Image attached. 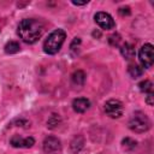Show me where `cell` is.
<instances>
[{
    "label": "cell",
    "mask_w": 154,
    "mask_h": 154,
    "mask_svg": "<svg viewBox=\"0 0 154 154\" xmlns=\"http://www.w3.org/2000/svg\"><path fill=\"white\" fill-rule=\"evenodd\" d=\"M45 32L43 24L35 18H25L19 22L17 34L25 43H35Z\"/></svg>",
    "instance_id": "6da1fadb"
},
{
    "label": "cell",
    "mask_w": 154,
    "mask_h": 154,
    "mask_svg": "<svg viewBox=\"0 0 154 154\" xmlns=\"http://www.w3.org/2000/svg\"><path fill=\"white\" fill-rule=\"evenodd\" d=\"M65 38H66V32L63 29H55L54 31H52L43 43L45 53L51 54V55L58 53L60 51Z\"/></svg>",
    "instance_id": "7a4b0ae2"
},
{
    "label": "cell",
    "mask_w": 154,
    "mask_h": 154,
    "mask_svg": "<svg viewBox=\"0 0 154 154\" xmlns=\"http://www.w3.org/2000/svg\"><path fill=\"white\" fill-rule=\"evenodd\" d=\"M129 128L135 132H144L150 128V120L143 112L137 111L131 116Z\"/></svg>",
    "instance_id": "3957f363"
},
{
    "label": "cell",
    "mask_w": 154,
    "mask_h": 154,
    "mask_svg": "<svg viewBox=\"0 0 154 154\" xmlns=\"http://www.w3.org/2000/svg\"><path fill=\"white\" fill-rule=\"evenodd\" d=\"M138 59L143 67L146 69L152 67L154 63V52H153V46L150 43H146L141 47L138 52Z\"/></svg>",
    "instance_id": "277c9868"
},
{
    "label": "cell",
    "mask_w": 154,
    "mask_h": 154,
    "mask_svg": "<svg viewBox=\"0 0 154 154\" xmlns=\"http://www.w3.org/2000/svg\"><path fill=\"white\" fill-rule=\"evenodd\" d=\"M105 112L108 117L111 118H119L123 116L124 112V106L119 100H108L105 103Z\"/></svg>",
    "instance_id": "5b68a950"
},
{
    "label": "cell",
    "mask_w": 154,
    "mask_h": 154,
    "mask_svg": "<svg viewBox=\"0 0 154 154\" xmlns=\"http://www.w3.org/2000/svg\"><path fill=\"white\" fill-rule=\"evenodd\" d=\"M43 150L46 154H58L61 150V142L54 136H48L43 141Z\"/></svg>",
    "instance_id": "8992f818"
},
{
    "label": "cell",
    "mask_w": 154,
    "mask_h": 154,
    "mask_svg": "<svg viewBox=\"0 0 154 154\" xmlns=\"http://www.w3.org/2000/svg\"><path fill=\"white\" fill-rule=\"evenodd\" d=\"M94 19H95L96 24L100 28H102V29L109 30V29H113L116 26V23H114L112 16L108 14V13H106V12H97L94 16Z\"/></svg>",
    "instance_id": "52a82bcc"
},
{
    "label": "cell",
    "mask_w": 154,
    "mask_h": 154,
    "mask_svg": "<svg viewBox=\"0 0 154 154\" xmlns=\"http://www.w3.org/2000/svg\"><path fill=\"white\" fill-rule=\"evenodd\" d=\"M10 143L14 148H29L35 143V140L32 137H20L19 135H14L12 136Z\"/></svg>",
    "instance_id": "ba28073f"
},
{
    "label": "cell",
    "mask_w": 154,
    "mask_h": 154,
    "mask_svg": "<svg viewBox=\"0 0 154 154\" xmlns=\"http://www.w3.org/2000/svg\"><path fill=\"white\" fill-rule=\"evenodd\" d=\"M90 107V101L85 97H78L72 101V108L77 113H84Z\"/></svg>",
    "instance_id": "9c48e42d"
},
{
    "label": "cell",
    "mask_w": 154,
    "mask_h": 154,
    "mask_svg": "<svg viewBox=\"0 0 154 154\" xmlns=\"http://www.w3.org/2000/svg\"><path fill=\"white\" fill-rule=\"evenodd\" d=\"M120 52L125 59H132L135 57V48L130 43H124L120 47Z\"/></svg>",
    "instance_id": "30bf717a"
},
{
    "label": "cell",
    "mask_w": 154,
    "mask_h": 154,
    "mask_svg": "<svg viewBox=\"0 0 154 154\" xmlns=\"http://www.w3.org/2000/svg\"><path fill=\"white\" fill-rule=\"evenodd\" d=\"M84 81H85V73L83 71L78 70V71L73 72V75H72V82H73V84L82 85L84 83Z\"/></svg>",
    "instance_id": "8fae6325"
},
{
    "label": "cell",
    "mask_w": 154,
    "mask_h": 154,
    "mask_svg": "<svg viewBox=\"0 0 154 154\" xmlns=\"http://www.w3.org/2000/svg\"><path fill=\"white\" fill-rule=\"evenodd\" d=\"M20 47H19V43L16 42V41H10L5 45V52L7 54H13V53H17L19 52Z\"/></svg>",
    "instance_id": "7c38bea8"
},
{
    "label": "cell",
    "mask_w": 154,
    "mask_h": 154,
    "mask_svg": "<svg viewBox=\"0 0 154 154\" xmlns=\"http://www.w3.org/2000/svg\"><path fill=\"white\" fill-rule=\"evenodd\" d=\"M83 147V138L82 137H75V140L71 142V149L73 153H78L81 148Z\"/></svg>",
    "instance_id": "4fadbf2b"
},
{
    "label": "cell",
    "mask_w": 154,
    "mask_h": 154,
    "mask_svg": "<svg viewBox=\"0 0 154 154\" xmlns=\"http://www.w3.org/2000/svg\"><path fill=\"white\" fill-rule=\"evenodd\" d=\"M138 87H140V90L141 91H143V93H150V91H153V83L150 82V81H148V79H146V81H142L140 84H138Z\"/></svg>",
    "instance_id": "5bb4252c"
},
{
    "label": "cell",
    "mask_w": 154,
    "mask_h": 154,
    "mask_svg": "<svg viewBox=\"0 0 154 154\" xmlns=\"http://www.w3.org/2000/svg\"><path fill=\"white\" fill-rule=\"evenodd\" d=\"M142 69L138 66V65H130L129 66V73L131 75L132 78H137L142 75Z\"/></svg>",
    "instance_id": "9a60e30c"
},
{
    "label": "cell",
    "mask_w": 154,
    "mask_h": 154,
    "mask_svg": "<svg viewBox=\"0 0 154 154\" xmlns=\"http://www.w3.org/2000/svg\"><path fill=\"white\" fill-rule=\"evenodd\" d=\"M122 143H123V147L125 149H134L136 147V141H134L132 138H129V137L124 138Z\"/></svg>",
    "instance_id": "2e32d148"
},
{
    "label": "cell",
    "mask_w": 154,
    "mask_h": 154,
    "mask_svg": "<svg viewBox=\"0 0 154 154\" xmlns=\"http://www.w3.org/2000/svg\"><path fill=\"white\" fill-rule=\"evenodd\" d=\"M58 120H59V116L58 114H53V117L49 118V120L47 122V124H48V126L51 129H53V128H55L58 125Z\"/></svg>",
    "instance_id": "e0dca14e"
},
{
    "label": "cell",
    "mask_w": 154,
    "mask_h": 154,
    "mask_svg": "<svg viewBox=\"0 0 154 154\" xmlns=\"http://www.w3.org/2000/svg\"><path fill=\"white\" fill-rule=\"evenodd\" d=\"M154 94H153V91H150V93H148L147 94V96H146V102L149 105V106H153V96Z\"/></svg>",
    "instance_id": "ac0fdd59"
},
{
    "label": "cell",
    "mask_w": 154,
    "mask_h": 154,
    "mask_svg": "<svg viewBox=\"0 0 154 154\" xmlns=\"http://www.w3.org/2000/svg\"><path fill=\"white\" fill-rule=\"evenodd\" d=\"M119 13H122V14H130V10H129V7L120 8V10H119Z\"/></svg>",
    "instance_id": "d6986e66"
}]
</instances>
